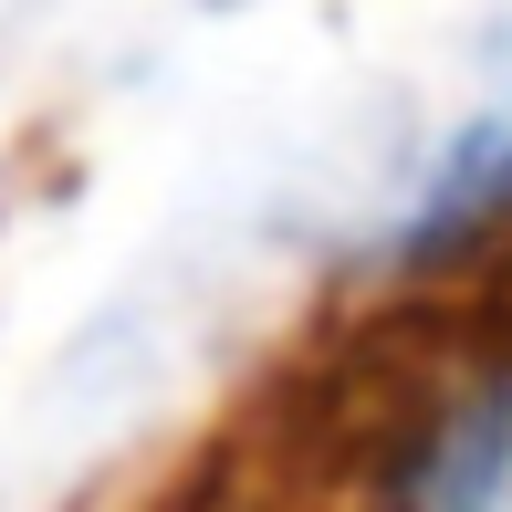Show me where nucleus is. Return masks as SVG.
I'll return each mask as SVG.
<instances>
[{
    "mask_svg": "<svg viewBox=\"0 0 512 512\" xmlns=\"http://www.w3.org/2000/svg\"><path fill=\"white\" fill-rule=\"evenodd\" d=\"M502 220H512V105L471 115V126L429 157L418 199L398 209V230H387V262H408V272L450 262L460 241H481V230H502Z\"/></svg>",
    "mask_w": 512,
    "mask_h": 512,
    "instance_id": "obj_2",
    "label": "nucleus"
},
{
    "mask_svg": "<svg viewBox=\"0 0 512 512\" xmlns=\"http://www.w3.org/2000/svg\"><path fill=\"white\" fill-rule=\"evenodd\" d=\"M502 492H512V366L408 418V439L377 471V512H502Z\"/></svg>",
    "mask_w": 512,
    "mask_h": 512,
    "instance_id": "obj_1",
    "label": "nucleus"
}]
</instances>
